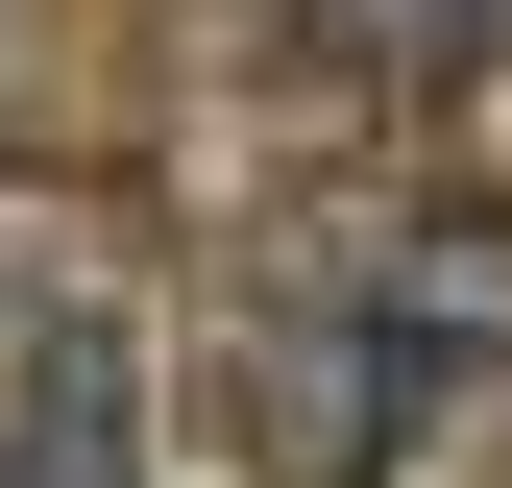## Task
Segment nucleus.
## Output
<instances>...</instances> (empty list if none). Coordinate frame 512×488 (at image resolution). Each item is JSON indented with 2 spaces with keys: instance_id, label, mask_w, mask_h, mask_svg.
<instances>
[{
  "instance_id": "1",
  "label": "nucleus",
  "mask_w": 512,
  "mask_h": 488,
  "mask_svg": "<svg viewBox=\"0 0 512 488\" xmlns=\"http://www.w3.org/2000/svg\"><path fill=\"white\" fill-rule=\"evenodd\" d=\"M293 25H342L366 98H464L488 49H512V0H293Z\"/></svg>"
}]
</instances>
